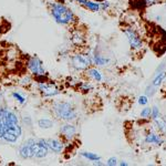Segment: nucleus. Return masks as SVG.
Masks as SVG:
<instances>
[{
  "instance_id": "obj_2",
  "label": "nucleus",
  "mask_w": 166,
  "mask_h": 166,
  "mask_svg": "<svg viewBox=\"0 0 166 166\" xmlns=\"http://www.w3.org/2000/svg\"><path fill=\"white\" fill-rule=\"evenodd\" d=\"M52 113L54 117L59 121L74 122L77 119V111L70 102L65 101H57L52 104Z\"/></svg>"
},
{
  "instance_id": "obj_6",
  "label": "nucleus",
  "mask_w": 166,
  "mask_h": 166,
  "mask_svg": "<svg viewBox=\"0 0 166 166\" xmlns=\"http://www.w3.org/2000/svg\"><path fill=\"white\" fill-rule=\"evenodd\" d=\"M27 68L28 70L30 71V73L34 77L37 75H41V74H47L45 69L43 66V62L40 60L39 57L37 55H32L30 58L28 59L27 61Z\"/></svg>"
},
{
  "instance_id": "obj_19",
  "label": "nucleus",
  "mask_w": 166,
  "mask_h": 166,
  "mask_svg": "<svg viewBox=\"0 0 166 166\" xmlns=\"http://www.w3.org/2000/svg\"><path fill=\"white\" fill-rule=\"evenodd\" d=\"M11 97H14V99L16 100L19 104H25V103L27 102V99H26L25 95H22V94L20 93V92H18V91L12 92V93H11Z\"/></svg>"
},
{
  "instance_id": "obj_24",
  "label": "nucleus",
  "mask_w": 166,
  "mask_h": 166,
  "mask_svg": "<svg viewBox=\"0 0 166 166\" xmlns=\"http://www.w3.org/2000/svg\"><path fill=\"white\" fill-rule=\"evenodd\" d=\"M147 102H148V100H147L146 95H142V97H138V103L141 105H146Z\"/></svg>"
},
{
  "instance_id": "obj_13",
  "label": "nucleus",
  "mask_w": 166,
  "mask_h": 166,
  "mask_svg": "<svg viewBox=\"0 0 166 166\" xmlns=\"http://www.w3.org/2000/svg\"><path fill=\"white\" fill-rule=\"evenodd\" d=\"M79 5L83 6L84 8L89 9L90 11H97L100 10V3L99 2H94V1H91V0H75Z\"/></svg>"
},
{
  "instance_id": "obj_28",
  "label": "nucleus",
  "mask_w": 166,
  "mask_h": 166,
  "mask_svg": "<svg viewBox=\"0 0 166 166\" xmlns=\"http://www.w3.org/2000/svg\"><path fill=\"white\" fill-rule=\"evenodd\" d=\"M147 3V6H153V5H156V3H160L162 0H145Z\"/></svg>"
},
{
  "instance_id": "obj_21",
  "label": "nucleus",
  "mask_w": 166,
  "mask_h": 166,
  "mask_svg": "<svg viewBox=\"0 0 166 166\" xmlns=\"http://www.w3.org/2000/svg\"><path fill=\"white\" fill-rule=\"evenodd\" d=\"M31 82H32V79H31L30 75H25L23 79H21V80L19 81V83L21 85H28V84H30Z\"/></svg>"
},
{
  "instance_id": "obj_17",
  "label": "nucleus",
  "mask_w": 166,
  "mask_h": 166,
  "mask_svg": "<svg viewBox=\"0 0 166 166\" xmlns=\"http://www.w3.org/2000/svg\"><path fill=\"white\" fill-rule=\"evenodd\" d=\"M38 126L40 128H43V130H48V128H51L53 126V121L50 119L42 117V119L38 120Z\"/></svg>"
},
{
  "instance_id": "obj_3",
  "label": "nucleus",
  "mask_w": 166,
  "mask_h": 166,
  "mask_svg": "<svg viewBox=\"0 0 166 166\" xmlns=\"http://www.w3.org/2000/svg\"><path fill=\"white\" fill-rule=\"evenodd\" d=\"M70 62H71L72 68L77 71H85L92 65L91 55L89 53H74L70 57Z\"/></svg>"
},
{
  "instance_id": "obj_16",
  "label": "nucleus",
  "mask_w": 166,
  "mask_h": 166,
  "mask_svg": "<svg viewBox=\"0 0 166 166\" xmlns=\"http://www.w3.org/2000/svg\"><path fill=\"white\" fill-rule=\"evenodd\" d=\"M130 6L133 10L142 11L147 7V3L145 0H130Z\"/></svg>"
},
{
  "instance_id": "obj_29",
  "label": "nucleus",
  "mask_w": 166,
  "mask_h": 166,
  "mask_svg": "<svg viewBox=\"0 0 166 166\" xmlns=\"http://www.w3.org/2000/svg\"><path fill=\"white\" fill-rule=\"evenodd\" d=\"M120 165H121V166H126V165H127V163H126V162H124V160H123V162H121V163H120Z\"/></svg>"
},
{
  "instance_id": "obj_22",
  "label": "nucleus",
  "mask_w": 166,
  "mask_h": 166,
  "mask_svg": "<svg viewBox=\"0 0 166 166\" xmlns=\"http://www.w3.org/2000/svg\"><path fill=\"white\" fill-rule=\"evenodd\" d=\"M151 113H152V109H151V108H145L141 112V116L143 117V119H147V117H149V116H151Z\"/></svg>"
},
{
  "instance_id": "obj_10",
  "label": "nucleus",
  "mask_w": 166,
  "mask_h": 166,
  "mask_svg": "<svg viewBox=\"0 0 166 166\" xmlns=\"http://www.w3.org/2000/svg\"><path fill=\"white\" fill-rule=\"evenodd\" d=\"M48 146H49L50 152H53L55 154H60L65 148V144L63 141H60L58 138H48L47 140Z\"/></svg>"
},
{
  "instance_id": "obj_20",
  "label": "nucleus",
  "mask_w": 166,
  "mask_h": 166,
  "mask_svg": "<svg viewBox=\"0 0 166 166\" xmlns=\"http://www.w3.org/2000/svg\"><path fill=\"white\" fill-rule=\"evenodd\" d=\"M155 124L157 126V128L162 133H166V121L164 119H160V117H157V119L154 120Z\"/></svg>"
},
{
  "instance_id": "obj_25",
  "label": "nucleus",
  "mask_w": 166,
  "mask_h": 166,
  "mask_svg": "<svg viewBox=\"0 0 166 166\" xmlns=\"http://www.w3.org/2000/svg\"><path fill=\"white\" fill-rule=\"evenodd\" d=\"M158 114H160V112H158V108L157 106H154V108L152 109V113H151V115H152L153 119H157L158 117Z\"/></svg>"
},
{
  "instance_id": "obj_23",
  "label": "nucleus",
  "mask_w": 166,
  "mask_h": 166,
  "mask_svg": "<svg viewBox=\"0 0 166 166\" xmlns=\"http://www.w3.org/2000/svg\"><path fill=\"white\" fill-rule=\"evenodd\" d=\"M80 89L82 90V91H90V90H92V85L90 84V83L88 82H83L80 84Z\"/></svg>"
},
{
  "instance_id": "obj_12",
  "label": "nucleus",
  "mask_w": 166,
  "mask_h": 166,
  "mask_svg": "<svg viewBox=\"0 0 166 166\" xmlns=\"http://www.w3.org/2000/svg\"><path fill=\"white\" fill-rule=\"evenodd\" d=\"M90 55H91V59H92V63H93L94 65H99V66L105 65V64H108L109 62H110V60H109L108 58L103 57L102 54H100L97 51H93Z\"/></svg>"
},
{
  "instance_id": "obj_27",
  "label": "nucleus",
  "mask_w": 166,
  "mask_h": 166,
  "mask_svg": "<svg viewBox=\"0 0 166 166\" xmlns=\"http://www.w3.org/2000/svg\"><path fill=\"white\" fill-rule=\"evenodd\" d=\"M110 7V2L109 1H105V2H102L100 3V9H102V10H105L106 8Z\"/></svg>"
},
{
  "instance_id": "obj_15",
  "label": "nucleus",
  "mask_w": 166,
  "mask_h": 166,
  "mask_svg": "<svg viewBox=\"0 0 166 166\" xmlns=\"http://www.w3.org/2000/svg\"><path fill=\"white\" fill-rule=\"evenodd\" d=\"M145 143L147 144H156V145H160L163 144V140L160 135L155 134V133H149L145 136Z\"/></svg>"
},
{
  "instance_id": "obj_5",
  "label": "nucleus",
  "mask_w": 166,
  "mask_h": 166,
  "mask_svg": "<svg viewBox=\"0 0 166 166\" xmlns=\"http://www.w3.org/2000/svg\"><path fill=\"white\" fill-rule=\"evenodd\" d=\"M37 89L43 97H53L61 93L60 88L55 83L50 82V81L37 83Z\"/></svg>"
},
{
  "instance_id": "obj_26",
  "label": "nucleus",
  "mask_w": 166,
  "mask_h": 166,
  "mask_svg": "<svg viewBox=\"0 0 166 166\" xmlns=\"http://www.w3.org/2000/svg\"><path fill=\"white\" fill-rule=\"evenodd\" d=\"M106 164H108L109 166H115L116 164H117V160H116V157H111L108 160Z\"/></svg>"
},
{
  "instance_id": "obj_7",
  "label": "nucleus",
  "mask_w": 166,
  "mask_h": 166,
  "mask_svg": "<svg viewBox=\"0 0 166 166\" xmlns=\"http://www.w3.org/2000/svg\"><path fill=\"white\" fill-rule=\"evenodd\" d=\"M123 32H124L125 36L127 37L128 43H130L131 48H132L133 50L142 49V47H143V40H142L141 36H140L133 28L131 27L123 28Z\"/></svg>"
},
{
  "instance_id": "obj_4",
  "label": "nucleus",
  "mask_w": 166,
  "mask_h": 166,
  "mask_svg": "<svg viewBox=\"0 0 166 166\" xmlns=\"http://www.w3.org/2000/svg\"><path fill=\"white\" fill-rule=\"evenodd\" d=\"M31 149H32L33 158H44L49 154L50 149L48 146L47 140L44 138H30Z\"/></svg>"
},
{
  "instance_id": "obj_9",
  "label": "nucleus",
  "mask_w": 166,
  "mask_h": 166,
  "mask_svg": "<svg viewBox=\"0 0 166 166\" xmlns=\"http://www.w3.org/2000/svg\"><path fill=\"white\" fill-rule=\"evenodd\" d=\"M70 42L75 48H81L85 43V36L81 30H73L70 36Z\"/></svg>"
},
{
  "instance_id": "obj_11",
  "label": "nucleus",
  "mask_w": 166,
  "mask_h": 166,
  "mask_svg": "<svg viewBox=\"0 0 166 166\" xmlns=\"http://www.w3.org/2000/svg\"><path fill=\"white\" fill-rule=\"evenodd\" d=\"M19 155H20V157L23 158V160H30V158H33L32 149H31L30 138H29V140H27L26 142H23V143L20 145Z\"/></svg>"
},
{
  "instance_id": "obj_1",
  "label": "nucleus",
  "mask_w": 166,
  "mask_h": 166,
  "mask_svg": "<svg viewBox=\"0 0 166 166\" xmlns=\"http://www.w3.org/2000/svg\"><path fill=\"white\" fill-rule=\"evenodd\" d=\"M49 10L57 23L62 26H72L77 22V17L73 11L63 2L51 1L49 2Z\"/></svg>"
},
{
  "instance_id": "obj_18",
  "label": "nucleus",
  "mask_w": 166,
  "mask_h": 166,
  "mask_svg": "<svg viewBox=\"0 0 166 166\" xmlns=\"http://www.w3.org/2000/svg\"><path fill=\"white\" fill-rule=\"evenodd\" d=\"M80 155L82 157H84L85 160H91V162H99L101 160V157H100L99 155L95 154V153H91V152H82L80 153Z\"/></svg>"
},
{
  "instance_id": "obj_14",
  "label": "nucleus",
  "mask_w": 166,
  "mask_h": 166,
  "mask_svg": "<svg viewBox=\"0 0 166 166\" xmlns=\"http://www.w3.org/2000/svg\"><path fill=\"white\" fill-rule=\"evenodd\" d=\"M86 73H88V77H90V79H92L93 81H95V82H102L103 81L102 73L97 69L89 68V69H86Z\"/></svg>"
},
{
  "instance_id": "obj_8",
  "label": "nucleus",
  "mask_w": 166,
  "mask_h": 166,
  "mask_svg": "<svg viewBox=\"0 0 166 166\" xmlns=\"http://www.w3.org/2000/svg\"><path fill=\"white\" fill-rule=\"evenodd\" d=\"M77 135V126L72 124V122H65L60 126V136L63 138V142H71Z\"/></svg>"
}]
</instances>
